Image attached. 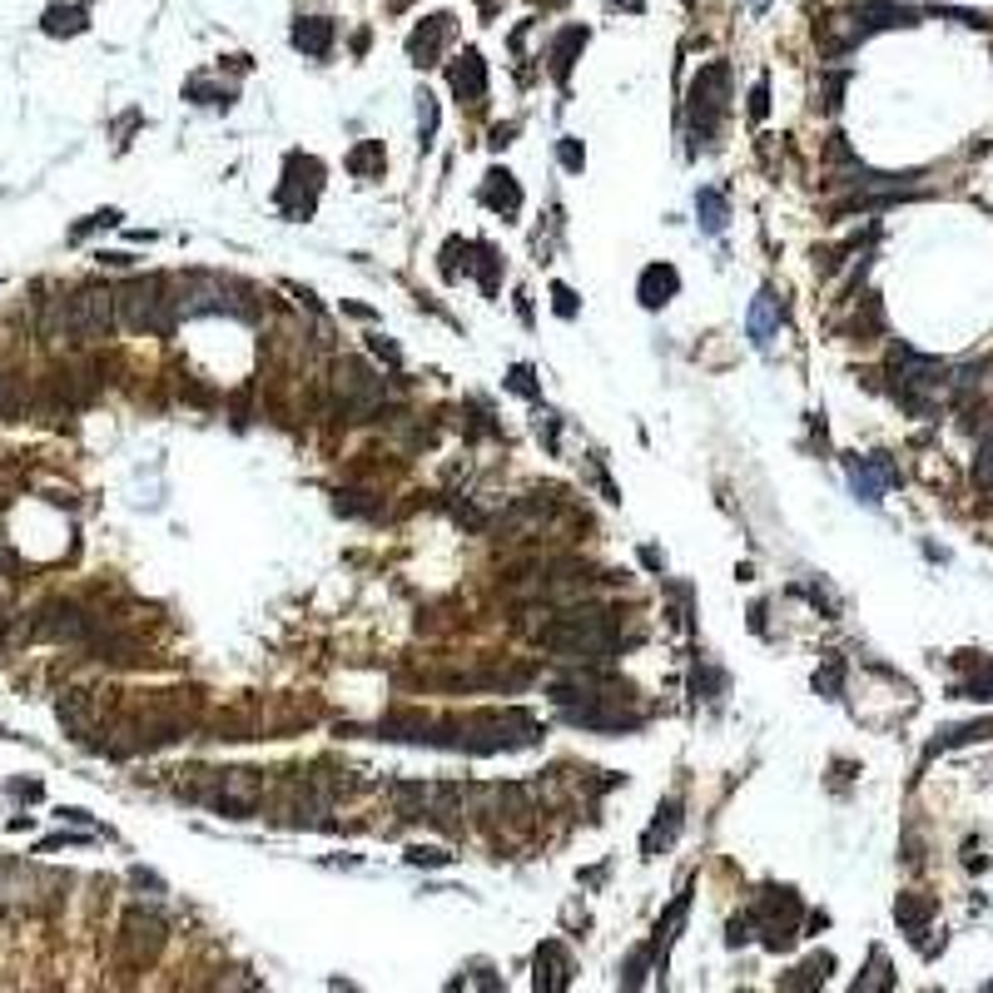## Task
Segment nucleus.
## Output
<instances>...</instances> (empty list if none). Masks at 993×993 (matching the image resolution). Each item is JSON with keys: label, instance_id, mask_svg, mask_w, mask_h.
<instances>
[{"label": "nucleus", "instance_id": "43", "mask_svg": "<svg viewBox=\"0 0 993 993\" xmlns=\"http://www.w3.org/2000/svg\"><path fill=\"white\" fill-rule=\"evenodd\" d=\"M447 859H452L447 850H423V845H413V850H408V864H427V869H442Z\"/></svg>", "mask_w": 993, "mask_h": 993}, {"label": "nucleus", "instance_id": "22", "mask_svg": "<svg viewBox=\"0 0 993 993\" xmlns=\"http://www.w3.org/2000/svg\"><path fill=\"white\" fill-rule=\"evenodd\" d=\"M40 30L45 35H85L90 30V5L85 0H55V5H45V15H40Z\"/></svg>", "mask_w": 993, "mask_h": 993}, {"label": "nucleus", "instance_id": "34", "mask_svg": "<svg viewBox=\"0 0 993 993\" xmlns=\"http://www.w3.org/2000/svg\"><path fill=\"white\" fill-rule=\"evenodd\" d=\"M184 95H189V100H199V105H234V90H214L204 75H194V80L184 85Z\"/></svg>", "mask_w": 993, "mask_h": 993}, {"label": "nucleus", "instance_id": "3", "mask_svg": "<svg viewBox=\"0 0 993 993\" xmlns=\"http://www.w3.org/2000/svg\"><path fill=\"white\" fill-rule=\"evenodd\" d=\"M120 313H115V288L105 284H85L75 288L70 298L50 303L45 313V343H105L115 333Z\"/></svg>", "mask_w": 993, "mask_h": 993}, {"label": "nucleus", "instance_id": "12", "mask_svg": "<svg viewBox=\"0 0 993 993\" xmlns=\"http://www.w3.org/2000/svg\"><path fill=\"white\" fill-rule=\"evenodd\" d=\"M95 631H100V621L75 601H50L35 616V636H45V641H95Z\"/></svg>", "mask_w": 993, "mask_h": 993}, {"label": "nucleus", "instance_id": "42", "mask_svg": "<svg viewBox=\"0 0 993 993\" xmlns=\"http://www.w3.org/2000/svg\"><path fill=\"white\" fill-rule=\"evenodd\" d=\"M507 388H512V393H522V398H532V403H537V383H532V368H527V363H517V368H512V373H507Z\"/></svg>", "mask_w": 993, "mask_h": 993}, {"label": "nucleus", "instance_id": "18", "mask_svg": "<svg viewBox=\"0 0 993 993\" xmlns=\"http://www.w3.org/2000/svg\"><path fill=\"white\" fill-rule=\"evenodd\" d=\"M780 323H785V308H780L775 288H760V293L750 298V313H745V333H750V343H755V348H770V343H775V333H780Z\"/></svg>", "mask_w": 993, "mask_h": 993}, {"label": "nucleus", "instance_id": "17", "mask_svg": "<svg viewBox=\"0 0 993 993\" xmlns=\"http://www.w3.org/2000/svg\"><path fill=\"white\" fill-rule=\"evenodd\" d=\"M452 10H437V15H427L423 25L408 35V55H413V65H437V55H442V45L452 40Z\"/></svg>", "mask_w": 993, "mask_h": 993}, {"label": "nucleus", "instance_id": "41", "mask_svg": "<svg viewBox=\"0 0 993 993\" xmlns=\"http://www.w3.org/2000/svg\"><path fill=\"white\" fill-rule=\"evenodd\" d=\"M20 413V393H15V383H10V373H5V363H0V418L10 423Z\"/></svg>", "mask_w": 993, "mask_h": 993}, {"label": "nucleus", "instance_id": "19", "mask_svg": "<svg viewBox=\"0 0 993 993\" xmlns=\"http://www.w3.org/2000/svg\"><path fill=\"white\" fill-rule=\"evenodd\" d=\"M681 810H686V805H681V795H671V800H661V805H656V820H651V825H646V835H641V854H646V859H656L661 850H671V845H676L681 820H686Z\"/></svg>", "mask_w": 993, "mask_h": 993}, {"label": "nucleus", "instance_id": "1", "mask_svg": "<svg viewBox=\"0 0 993 993\" xmlns=\"http://www.w3.org/2000/svg\"><path fill=\"white\" fill-rule=\"evenodd\" d=\"M537 735L542 730L527 710H482V715H462V720H432L427 745L497 755V750H527V745H537Z\"/></svg>", "mask_w": 993, "mask_h": 993}, {"label": "nucleus", "instance_id": "15", "mask_svg": "<svg viewBox=\"0 0 993 993\" xmlns=\"http://www.w3.org/2000/svg\"><path fill=\"white\" fill-rule=\"evenodd\" d=\"M447 85H452V95L462 100V105H482L487 100V60H482V50H462L452 65H447Z\"/></svg>", "mask_w": 993, "mask_h": 993}, {"label": "nucleus", "instance_id": "10", "mask_svg": "<svg viewBox=\"0 0 993 993\" xmlns=\"http://www.w3.org/2000/svg\"><path fill=\"white\" fill-rule=\"evenodd\" d=\"M745 919H750V934L760 929V944L765 949H790L795 944V929H800V894L770 884V889L755 894V904H750Z\"/></svg>", "mask_w": 993, "mask_h": 993}, {"label": "nucleus", "instance_id": "40", "mask_svg": "<svg viewBox=\"0 0 993 993\" xmlns=\"http://www.w3.org/2000/svg\"><path fill=\"white\" fill-rule=\"evenodd\" d=\"M974 487L979 492H993V442L979 447V462H974Z\"/></svg>", "mask_w": 993, "mask_h": 993}, {"label": "nucleus", "instance_id": "48", "mask_svg": "<svg viewBox=\"0 0 993 993\" xmlns=\"http://www.w3.org/2000/svg\"><path fill=\"white\" fill-rule=\"evenodd\" d=\"M0 571H15V552L10 547H0Z\"/></svg>", "mask_w": 993, "mask_h": 993}, {"label": "nucleus", "instance_id": "26", "mask_svg": "<svg viewBox=\"0 0 993 993\" xmlns=\"http://www.w3.org/2000/svg\"><path fill=\"white\" fill-rule=\"evenodd\" d=\"M532 984L547 989V993H562L571 984V959H567L562 944H542V949H537V979H532Z\"/></svg>", "mask_w": 993, "mask_h": 993}, {"label": "nucleus", "instance_id": "35", "mask_svg": "<svg viewBox=\"0 0 993 993\" xmlns=\"http://www.w3.org/2000/svg\"><path fill=\"white\" fill-rule=\"evenodd\" d=\"M959 696H964V701H993V661H984L979 676L959 686Z\"/></svg>", "mask_w": 993, "mask_h": 993}, {"label": "nucleus", "instance_id": "8", "mask_svg": "<svg viewBox=\"0 0 993 993\" xmlns=\"http://www.w3.org/2000/svg\"><path fill=\"white\" fill-rule=\"evenodd\" d=\"M944 373H949L944 363H934V358H924L914 348H894L889 353V378H894V393H899V403L909 413H929L934 408V393L949 383Z\"/></svg>", "mask_w": 993, "mask_h": 993}, {"label": "nucleus", "instance_id": "30", "mask_svg": "<svg viewBox=\"0 0 993 993\" xmlns=\"http://www.w3.org/2000/svg\"><path fill=\"white\" fill-rule=\"evenodd\" d=\"M830 969H835V959H830V954H815V959H805V964L785 979V989H815V984L830 979Z\"/></svg>", "mask_w": 993, "mask_h": 993}, {"label": "nucleus", "instance_id": "24", "mask_svg": "<svg viewBox=\"0 0 993 993\" xmlns=\"http://www.w3.org/2000/svg\"><path fill=\"white\" fill-rule=\"evenodd\" d=\"M586 40H591V30H586V25H567V30H557V35H552V50H547V60H552V75H557L562 85L571 80V65L581 60Z\"/></svg>", "mask_w": 993, "mask_h": 993}, {"label": "nucleus", "instance_id": "39", "mask_svg": "<svg viewBox=\"0 0 993 993\" xmlns=\"http://www.w3.org/2000/svg\"><path fill=\"white\" fill-rule=\"evenodd\" d=\"M765 115H770V80L760 75V80L750 85V125H760Z\"/></svg>", "mask_w": 993, "mask_h": 993}, {"label": "nucleus", "instance_id": "20", "mask_svg": "<svg viewBox=\"0 0 993 993\" xmlns=\"http://www.w3.org/2000/svg\"><path fill=\"white\" fill-rule=\"evenodd\" d=\"M333 40H338V25H333L328 15H303V20H293V45H298L303 55L328 60V55H333Z\"/></svg>", "mask_w": 993, "mask_h": 993}, {"label": "nucleus", "instance_id": "14", "mask_svg": "<svg viewBox=\"0 0 993 993\" xmlns=\"http://www.w3.org/2000/svg\"><path fill=\"white\" fill-rule=\"evenodd\" d=\"M159 949H164V924H159L154 914L135 909V914L125 919V929H120V954H125L130 964H149Z\"/></svg>", "mask_w": 993, "mask_h": 993}, {"label": "nucleus", "instance_id": "33", "mask_svg": "<svg viewBox=\"0 0 993 993\" xmlns=\"http://www.w3.org/2000/svg\"><path fill=\"white\" fill-rule=\"evenodd\" d=\"M60 720H65L70 730H85V725H90V696H85V691H70V696L60 701Z\"/></svg>", "mask_w": 993, "mask_h": 993}, {"label": "nucleus", "instance_id": "11", "mask_svg": "<svg viewBox=\"0 0 993 993\" xmlns=\"http://www.w3.org/2000/svg\"><path fill=\"white\" fill-rule=\"evenodd\" d=\"M323 189V164L313 154H288L284 164V189H279V209L288 219H308Z\"/></svg>", "mask_w": 993, "mask_h": 993}, {"label": "nucleus", "instance_id": "28", "mask_svg": "<svg viewBox=\"0 0 993 993\" xmlns=\"http://www.w3.org/2000/svg\"><path fill=\"white\" fill-rule=\"evenodd\" d=\"M929 914H934V904H929V899H919V894H899V904H894V919L909 929V939H914V934H924Z\"/></svg>", "mask_w": 993, "mask_h": 993}, {"label": "nucleus", "instance_id": "2", "mask_svg": "<svg viewBox=\"0 0 993 993\" xmlns=\"http://www.w3.org/2000/svg\"><path fill=\"white\" fill-rule=\"evenodd\" d=\"M537 646L542 651H552L557 661H567V666H606L616 651H621V631H616V621H611V611H596V606H576L567 616H557V621H547L542 631H537Z\"/></svg>", "mask_w": 993, "mask_h": 993}, {"label": "nucleus", "instance_id": "37", "mask_svg": "<svg viewBox=\"0 0 993 993\" xmlns=\"http://www.w3.org/2000/svg\"><path fill=\"white\" fill-rule=\"evenodd\" d=\"M368 492H338V512H348V517H378L383 512V502H363Z\"/></svg>", "mask_w": 993, "mask_h": 993}, {"label": "nucleus", "instance_id": "38", "mask_svg": "<svg viewBox=\"0 0 993 993\" xmlns=\"http://www.w3.org/2000/svg\"><path fill=\"white\" fill-rule=\"evenodd\" d=\"M815 691H820L825 701H840V661H835V656L825 661V671H815Z\"/></svg>", "mask_w": 993, "mask_h": 993}, {"label": "nucleus", "instance_id": "49", "mask_svg": "<svg viewBox=\"0 0 993 993\" xmlns=\"http://www.w3.org/2000/svg\"><path fill=\"white\" fill-rule=\"evenodd\" d=\"M408 5H413V0H388V10H393V15H403Z\"/></svg>", "mask_w": 993, "mask_h": 993}, {"label": "nucleus", "instance_id": "45", "mask_svg": "<svg viewBox=\"0 0 993 993\" xmlns=\"http://www.w3.org/2000/svg\"><path fill=\"white\" fill-rule=\"evenodd\" d=\"M562 164H567V169H581V164H586V154H581L576 140H562Z\"/></svg>", "mask_w": 993, "mask_h": 993}, {"label": "nucleus", "instance_id": "46", "mask_svg": "<svg viewBox=\"0 0 993 993\" xmlns=\"http://www.w3.org/2000/svg\"><path fill=\"white\" fill-rule=\"evenodd\" d=\"M512 135H517V125H497V130H492V149H502V144H512Z\"/></svg>", "mask_w": 993, "mask_h": 993}, {"label": "nucleus", "instance_id": "27", "mask_svg": "<svg viewBox=\"0 0 993 993\" xmlns=\"http://www.w3.org/2000/svg\"><path fill=\"white\" fill-rule=\"evenodd\" d=\"M696 224L706 229V234H725V224H730V204H725V194L720 189H701L696 194Z\"/></svg>", "mask_w": 993, "mask_h": 993}, {"label": "nucleus", "instance_id": "5", "mask_svg": "<svg viewBox=\"0 0 993 993\" xmlns=\"http://www.w3.org/2000/svg\"><path fill=\"white\" fill-rule=\"evenodd\" d=\"M909 25H919V15L909 5L864 0V5H854L850 15H830V25L820 30V45H825V55H845V50H854L859 40H869L879 30H909Z\"/></svg>", "mask_w": 993, "mask_h": 993}, {"label": "nucleus", "instance_id": "21", "mask_svg": "<svg viewBox=\"0 0 993 993\" xmlns=\"http://www.w3.org/2000/svg\"><path fill=\"white\" fill-rule=\"evenodd\" d=\"M681 293V274L671 269V264H651V269H641V284H636V298H641V308H666L671 298Z\"/></svg>", "mask_w": 993, "mask_h": 993}, {"label": "nucleus", "instance_id": "4", "mask_svg": "<svg viewBox=\"0 0 993 993\" xmlns=\"http://www.w3.org/2000/svg\"><path fill=\"white\" fill-rule=\"evenodd\" d=\"M115 313L130 333H174L179 323V303H174V288L164 274H140L115 293Z\"/></svg>", "mask_w": 993, "mask_h": 993}, {"label": "nucleus", "instance_id": "6", "mask_svg": "<svg viewBox=\"0 0 993 993\" xmlns=\"http://www.w3.org/2000/svg\"><path fill=\"white\" fill-rule=\"evenodd\" d=\"M730 65L725 60H710L696 70L691 80V100H686V115H691V135H696V149H710L725 115H730Z\"/></svg>", "mask_w": 993, "mask_h": 993}, {"label": "nucleus", "instance_id": "32", "mask_svg": "<svg viewBox=\"0 0 993 993\" xmlns=\"http://www.w3.org/2000/svg\"><path fill=\"white\" fill-rule=\"evenodd\" d=\"M869 989H894V974H889V959L874 949L869 954V969H864V979H854V993H869Z\"/></svg>", "mask_w": 993, "mask_h": 993}, {"label": "nucleus", "instance_id": "7", "mask_svg": "<svg viewBox=\"0 0 993 993\" xmlns=\"http://www.w3.org/2000/svg\"><path fill=\"white\" fill-rule=\"evenodd\" d=\"M264 795H269V780L259 770H214L209 785H194V800H204L224 820H254Z\"/></svg>", "mask_w": 993, "mask_h": 993}, {"label": "nucleus", "instance_id": "25", "mask_svg": "<svg viewBox=\"0 0 993 993\" xmlns=\"http://www.w3.org/2000/svg\"><path fill=\"white\" fill-rule=\"evenodd\" d=\"M482 204L492 209V214H517L522 209V184L507 174V169H487V184H482Z\"/></svg>", "mask_w": 993, "mask_h": 993}, {"label": "nucleus", "instance_id": "9", "mask_svg": "<svg viewBox=\"0 0 993 993\" xmlns=\"http://www.w3.org/2000/svg\"><path fill=\"white\" fill-rule=\"evenodd\" d=\"M333 398H338V408H343L353 423H368V418L383 408L388 383H383V373H373L363 358H338V363H333Z\"/></svg>", "mask_w": 993, "mask_h": 993}, {"label": "nucleus", "instance_id": "16", "mask_svg": "<svg viewBox=\"0 0 993 993\" xmlns=\"http://www.w3.org/2000/svg\"><path fill=\"white\" fill-rule=\"evenodd\" d=\"M899 482V472L889 467V457H850V487H854V497L859 502H879L889 487Z\"/></svg>", "mask_w": 993, "mask_h": 993}, {"label": "nucleus", "instance_id": "31", "mask_svg": "<svg viewBox=\"0 0 993 993\" xmlns=\"http://www.w3.org/2000/svg\"><path fill=\"white\" fill-rule=\"evenodd\" d=\"M989 735H993V720H974V725L944 730V735L929 745V755H939V750H949V745H974V740H989Z\"/></svg>", "mask_w": 993, "mask_h": 993}, {"label": "nucleus", "instance_id": "29", "mask_svg": "<svg viewBox=\"0 0 993 993\" xmlns=\"http://www.w3.org/2000/svg\"><path fill=\"white\" fill-rule=\"evenodd\" d=\"M383 164H388V154H383V140H363L353 154H348V169L358 174V179H373V174H383Z\"/></svg>", "mask_w": 993, "mask_h": 993}, {"label": "nucleus", "instance_id": "44", "mask_svg": "<svg viewBox=\"0 0 993 993\" xmlns=\"http://www.w3.org/2000/svg\"><path fill=\"white\" fill-rule=\"evenodd\" d=\"M552 298H557V313L562 318H576V293L567 284H552Z\"/></svg>", "mask_w": 993, "mask_h": 993}, {"label": "nucleus", "instance_id": "13", "mask_svg": "<svg viewBox=\"0 0 993 993\" xmlns=\"http://www.w3.org/2000/svg\"><path fill=\"white\" fill-rule=\"evenodd\" d=\"M571 725L581 730H606V735H621V730H636L641 725V710L626 706V696H601V701H586V706H567L562 710Z\"/></svg>", "mask_w": 993, "mask_h": 993}, {"label": "nucleus", "instance_id": "23", "mask_svg": "<svg viewBox=\"0 0 993 993\" xmlns=\"http://www.w3.org/2000/svg\"><path fill=\"white\" fill-rule=\"evenodd\" d=\"M686 909H691V884H686V889L671 899V909L656 919V934H651V964H656V969H666V949L676 944V929H681Z\"/></svg>", "mask_w": 993, "mask_h": 993}, {"label": "nucleus", "instance_id": "36", "mask_svg": "<svg viewBox=\"0 0 993 993\" xmlns=\"http://www.w3.org/2000/svg\"><path fill=\"white\" fill-rule=\"evenodd\" d=\"M432 135H437V100L423 90V95H418V144L427 149V144H432Z\"/></svg>", "mask_w": 993, "mask_h": 993}, {"label": "nucleus", "instance_id": "47", "mask_svg": "<svg viewBox=\"0 0 993 993\" xmlns=\"http://www.w3.org/2000/svg\"><path fill=\"white\" fill-rule=\"evenodd\" d=\"M497 5H502V0H477V10H482V20H492V15H497Z\"/></svg>", "mask_w": 993, "mask_h": 993}]
</instances>
